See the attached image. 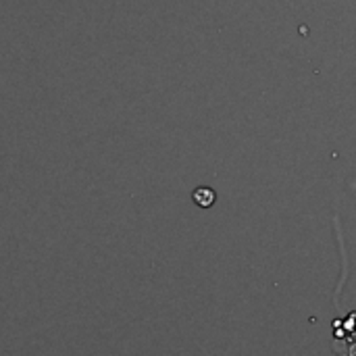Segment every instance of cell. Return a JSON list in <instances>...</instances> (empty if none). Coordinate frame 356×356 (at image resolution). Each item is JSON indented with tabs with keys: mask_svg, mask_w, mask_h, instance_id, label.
<instances>
[{
	"mask_svg": "<svg viewBox=\"0 0 356 356\" xmlns=\"http://www.w3.org/2000/svg\"><path fill=\"white\" fill-rule=\"evenodd\" d=\"M192 200L200 207V209H211L217 200V194L213 188H207V186H200L192 192Z\"/></svg>",
	"mask_w": 356,
	"mask_h": 356,
	"instance_id": "obj_1",
	"label": "cell"
}]
</instances>
